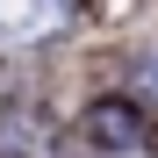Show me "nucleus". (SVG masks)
<instances>
[{
	"mask_svg": "<svg viewBox=\"0 0 158 158\" xmlns=\"http://www.w3.org/2000/svg\"><path fill=\"white\" fill-rule=\"evenodd\" d=\"M86 137H94V144H115V151H129V144L144 137V129H137V115H129V108H115V101H101V108L86 115Z\"/></svg>",
	"mask_w": 158,
	"mask_h": 158,
	"instance_id": "f257e3e1",
	"label": "nucleus"
},
{
	"mask_svg": "<svg viewBox=\"0 0 158 158\" xmlns=\"http://www.w3.org/2000/svg\"><path fill=\"white\" fill-rule=\"evenodd\" d=\"M58 22V0H0V29L7 36H36Z\"/></svg>",
	"mask_w": 158,
	"mask_h": 158,
	"instance_id": "f03ea898",
	"label": "nucleus"
}]
</instances>
